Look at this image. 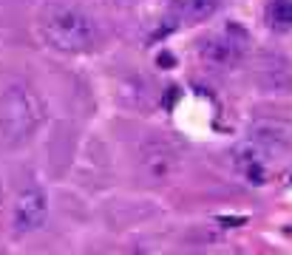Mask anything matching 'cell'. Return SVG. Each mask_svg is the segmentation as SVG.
<instances>
[{"label":"cell","mask_w":292,"mask_h":255,"mask_svg":"<svg viewBox=\"0 0 292 255\" xmlns=\"http://www.w3.org/2000/svg\"><path fill=\"white\" fill-rule=\"evenodd\" d=\"M0 6H3V0H0Z\"/></svg>","instance_id":"cell-8"},{"label":"cell","mask_w":292,"mask_h":255,"mask_svg":"<svg viewBox=\"0 0 292 255\" xmlns=\"http://www.w3.org/2000/svg\"><path fill=\"white\" fill-rule=\"evenodd\" d=\"M43 122V102L28 85H9L0 94V136L11 145L28 139Z\"/></svg>","instance_id":"cell-2"},{"label":"cell","mask_w":292,"mask_h":255,"mask_svg":"<svg viewBox=\"0 0 292 255\" xmlns=\"http://www.w3.org/2000/svg\"><path fill=\"white\" fill-rule=\"evenodd\" d=\"M37 28L45 43L62 54H85L97 48L99 28L97 23L77 6L68 3H48L40 9Z\"/></svg>","instance_id":"cell-1"},{"label":"cell","mask_w":292,"mask_h":255,"mask_svg":"<svg viewBox=\"0 0 292 255\" xmlns=\"http://www.w3.org/2000/svg\"><path fill=\"white\" fill-rule=\"evenodd\" d=\"M247 43H250L247 31L241 26H236V23H230L219 34L204 37L199 43V57L213 68H233V65L241 62V57L247 51Z\"/></svg>","instance_id":"cell-3"},{"label":"cell","mask_w":292,"mask_h":255,"mask_svg":"<svg viewBox=\"0 0 292 255\" xmlns=\"http://www.w3.org/2000/svg\"><path fill=\"white\" fill-rule=\"evenodd\" d=\"M270 26L273 28H292V0H275L270 6Z\"/></svg>","instance_id":"cell-6"},{"label":"cell","mask_w":292,"mask_h":255,"mask_svg":"<svg viewBox=\"0 0 292 255\" xmlns=\"http://www.w3.org/2000/svg\"><path fill=\"white\" fill-rule=\"evenodd\" d=\"M224 0H173L168 9V23L170 28L176 26H196L210 20L216 11L222 9Z\"/></svg>","instance_id":"cell-5"},{"label":"cell","mask_w":292,"mask_h":255,"mask_svg":"<svg viewBox=\"0 0 292 255\" xmlns=\"http://www.w3.org/2000/svg\"><path fill=\"white\" fill-rule=\"evenodd\" d=\"M48 216V199L40 187H26L20 190L14 199V210H11V224L17 233H34L45 224Z\"/></svg>","instance_id":"cell-4"},{"label":"cell","mask_w":292,"mask_h":255,"mask_svg":"<svg viewBox=\"0 0 292 255\" xmlns=\"http://www.w3.org/2000/svg\"><path fill=\"white\" fill-rule=\"evenodd\" d=\"M222 224H230V227H236V224H244V219H227V216H222Z\"/></svg>","instance_id":"cell-7"}]
</instances>
